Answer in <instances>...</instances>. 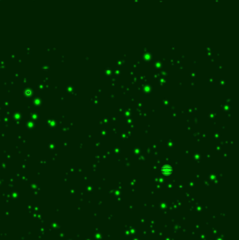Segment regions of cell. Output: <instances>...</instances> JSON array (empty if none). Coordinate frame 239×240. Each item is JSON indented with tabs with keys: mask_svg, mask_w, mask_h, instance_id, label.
<instances>
[{
	"mask_svg": "<svg viewBox=\"0 0 239 240\" xmlns=\"http://www.w3.org/2000/svg\"><path fill=\"white\" fill-rule=\"evenodd\" d=\"M161 173L165 176H169L172 173V166L170 165H163L161 169Z\"/></svg>",
	"mask_w": 239,
	"mask_h": 240,
	"instance_id": "obj_1",
	"label": "cell"
}]
</instances>
